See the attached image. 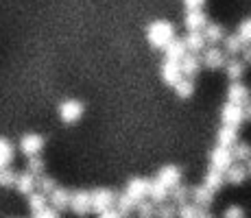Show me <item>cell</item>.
I'll return each instance as SVG.
<instances>
[{"label": "cell", "mask_w": 251, "mask_h": 218, "mask_svg": "<svg viewBox=\"0 0 251 218\" xmlns=\"http://www.w3.org/2000/svg\"><path fill=\"white\" fill-rule=\"evenodd\" d=\"M199 61L205 68H210V70H216V68H223L225 66L227 57H225V52L221 50L219 46H207V48H203V52H201Z\"/></svg>", "instance_id": "5b68a950"}, {"label": "cell", "mask_w": 251, "mask_h": 218, "mask_svg": "<svg viewBox=\"0 0 251 218\" xmlns=\"http://www.w3.org/2000/svg\"><path fill=\"white\" fill-rule=\"evenodd\" d=\"M240 57H243V64L247 66V64H251V44H247V46H243V50H240Z\"/></svg>", "instance_id": "b9f144b4"}, {"label": "cell", "mask_w": 251, "mask_h": 218, "mask_svg": "<svg viewBox=\"0 0 251 218\" xmlns=\"http://www.w3.org/2000/svg\"><path fill=\"white\" fill-rule=\"evenodd\" d=\"M225 181L231 183V186H240V183H245V179L249 177L247 174V168L243 166V164H231L227 170L223 172Z\"/></svg>", "instance_id": "ffe728a7"}, {"label": "cell", "mask_w": 251, "mask_h": 218, "mask_svg": "<svg viewBox=\"0 0 251 218\" xmlns=\"http://www.w3.org/2000/svg\"><path fill=\"white\" fill-rule=\"evenodd\" d=\"M221 120H223L225 127H234V129H238L247 118H245V109L240 107V105L225 103L223 107H221Z\"/></svg>", "instance_id": "3957f363"}, {"label": "cell", "mask_w": 251, "mask_h": 218, "mask_svg": "<svg viewBox=\"0 0 251 218\" xmlns=\"http://www.w3.org/2000/svg\"><path fill=\"white\" fill-rule=\"evenodd\" d=\"M16 190L22 192V194H31L35 192V177L28 172H22L16 177Z\"/></svg>", "instance_id": "484cf974"}, {"label": "cell", "mask_w": 251, "mask_h": 218, "mask_svg": "<svg viewBox=\"0 0 251 218\" xmlns=\"http://www.w3.org/2000/svg\"><path fill=\"white\" fill-rule=\"evenodd\" d=\"M203 2L205 0H183L186 9H203Z\"/></svg>", "instance_id": "7bdbcfd3"}, {"label": "cell", "mask_w": 251, "mask_h": 218, "mask_svg": "<svg viewBox=\"0 0 251 218\" xmlns=\"http://www.w3.org/2000/svg\"><path fill=\"white\" fill-rule=\"evenodd\" d=\"M245 118H247V120H251V100H249V103L247 105H245Z\"/></svg>", "instance_id": "f6af8a7d"}, {"label": "cell", "mask_w": 251, "mask_h": 218, "mask_svg": "<svg viewBox=\"0 0 251 218\" xmlns=\"http://www.w3.org/2000/svg\"><path fill=\"white\" fill-rule=\"evenodd\" d=\"M231 164H234V159H231L229 148H223V146H214V148H212V153H210V168H214V170H219V172H225Z\"/></svg>", "instance_id": "ba28073f"}, {"label": "cell", "mask_w": 251, "mask_h": 218, "mask_svg": "<svg viewBox=\"0 0 251 218\" xmlns=\"http://www.w3.org/2000/svg\"><path fill=\"white\" fill-rule=\"evenodd\" d=\"M149 186H151V179H147V177H133V179H129L125 194L131 198L133 203H140V201H144V198H147Z\"/></svg>", "instance_id": "277c9868"}, {"label": "cell", "mask_w": 251, "mask_h": 218, "mask_svg": "<svg viewBox=\"0 0 251 218\" xmlns=\"http://www.w3.org/2000/svg\"><path fill=\"white\" fill-rule=\"evenodd\" d=\"M173 87H175V94L179 96V98H190V96L195 94V81L192 79H183L181 76Z\"/></svg>", "instance_id": "f546056e"}, {"label": "cell", "mask_w": 251, "mask_h": 218, "mask_svg": "<svg viewBox=\"0 0 251 218\" xmlns=\"http://www.w3.org/2000/svg\"><path fill=\"white\" fill-rule=\"evenodd\" d=\"M164 55H166V61H177V64H179V61L183 59V55H186V46H183L181 40L175 37V40L164 48Z\"/></svg>", "instance_id": "603a6c76"}, {"label": "cell", "mask_w": 251, "mask_h": 218, "mask_svg": "<svg viewBox=\"0 0 251 218\" xmlns=\"http://www.w3.org/2000/svg\"><path fill=\"white\" fill-rule=\"evenodd\" d=\"M160 72H162V81L166 85H175L177 81L181 79V70H179V64H177V61H166L164 59Z\"/></svg>", "instance_id": "e0dca14e"}, {"label": "cell", "mask_w": 251, "mask_h": 218, "mask_svg": "<svg viewBox=\"0 0 251 218\" xmlns=\"http://www.w3.org/2000/svg\"><path fill=\"white\" fill-rule=\"evenodd\" d=\"M179 70H181V76L183 79H195L201 70V61H199V55H190L186 52L183 59L179 61Z\"/></svg>", "instance_id": "4fadbf2b"}, {"label": "cell", "mask_w": 251, "mask_h": 218, "mask_svg": "<svg viewBox=\"0 0 251 218\" xmlns=\"http://www.w3.org/2000/svg\"><path fill=\"white\" fill-rule=\"evenodd\" d=\"M203 214V210L195 205V203H181L177 205V218H199Z\"/></svg>", "instance_id": "1f68e13d"}, {"label": "cell", "mask_w": 251, "mask_h": 218, "mask_svg": "<svg viewBox=\"0 0 251 218\" xmlns=\"http://www.w3.org/2000/svg\"><path fill=\"white\" fill-rule=\"evenodd\" d=\"M240 50H243V44L236 35H225L223 40V52L225 57H231V59H236V57L240 55Z\"/></svg>", "instance_id": "4316f807"}, {"label": "cell", "mask_w": 251, "mask_h": 218, "mask_svg": "<svg viewBox=\"0 0 251 218\" xmlns=\"http://www.w3.org/2000/svg\"><path fill=\"white\" fill-rule=\"evenodd\" d=\"M35 188L42 192V194H50L52 190L57 188V183H55V179H50V177H46V174H42V177H37L35 179Z\"/></svg>", "instance_id": "d590c367"}, {"label": "cell", "mask_w": 251, "mask_h": 218, "mask_svg": "<svg viewBox=\"0 0 251 218\" xmlns=\"http://www.w3.org/2000/svg\"><path fill=\"white\" fill-rule=\"evenodd\" d=\"M48 203H50V207L55 212L59 210H68V203H70V192L66 190V188H59L57 186L55 190L48 194Z\"/></svg>", "instance_id": "9a60e30c"}, {"label": "cell", "mask_w": 251, "mask_h": 218, "mask_svg": "<svg viewBox=\"0 0 251 218\" xmlns=\"http://www.w3.org/2000/svg\"><path fill=\"white\" fill-rule=\"evenodd\" d=\"M168 194H171V198H173V203H175V205H181V203H188V196H190V188H186V186H181V183H177L175 188H171V190H168Z\"/></svg>", "instance_id": "4dcf8cb0"}, {"label": "cell", "mask_w": 251, "mask_h": 218, "mask_svg": "<svg viewBox=\"0 0 251 218\" xmlns=\"http://www.w3.org/2000/svg\"><path fill=\"white\" fill-rule=\"evenodd\" d=\"M229 153H231V159H236L238 164L249 162V159H251V144L240 142V140H238V142L229 148Z\"/></svg>", "instance_id": "d4e9b609"}, {"label": "cell", "mask_w": 251, "mask_h": 218, "mask_svg": "<svg viewBox=\"0 0 251 218\" xmlns=\"http://www.w3.org/2000/svg\"><path fill=\"white\" fill-rule=\"evenodd\" d=\"M48 207V196L42 194V192H31L28 194V210L33 212V216L40 214L42 210H46Z\"/></svg>", "instance_id": "83f0119b"}, {"label": "cell", "mask_w": 251, "mask_h": 218, "mask_svg": "<svg viewBox=\"0 0 251 218\" xmlns=\"http://www.w3.org/2000/svg\"><path fill=\"white\" fill-rule=\"evenodd\" d=\"M147 40L153 48H166L168 44L175 40V26L166 20H155L149 24L147 28Z\"/></svg>", "instance_id": "6da1fadb"}, {"label": "cell", "mask_w": 251, "mask_h": 218, "mask_svg": "<svg viewBox=\"0 0 251 218\" xmlns=\"http://www.w3.org/2000/svg\"><path fill=\"white\" fill-rule=\"evenodd\" d=\"M183 24H186L188 33H197V31H203V26L207 24V16L203 9H188L186 18H183Z\"/></svg>", "instance_id": "8fae6325"}, {"label": "cell", "mask_w": 251, "mask_h": 218, "mask_svg": "<svg viewBox=\"0 0 251 218\" xmlns=\"http://www.w3.org/2000/svg\"><path fill=\"white\" fill-rule=\"evenodd\" d=\"M199 218H212V216H210V214H205V212H203V214H201Z\"/></svg>", "instance_id": "7dc6e473"}, {"label": "cell", "mask_w": 251, "mask_h": 218, "mask_svg": "<svg viewBox=\"0 0 251 218\" xmlns=\"http://www.w3.org/2000/svg\"><path fill=\"white\" fill-rule=\"evenodd\" d=\"M155 218H177V205L175 203H160V205H155Z\"/></svg>", "instance_id": "8d00e7d4"}, {"label": "cell", "mask_w": 251, "mask_h": 218, "mask_svg": "<svg viewBox=\"0 0 251 218\" xmlns=\"http://www.w3.org/2000/svg\"><path fill=\"white\" fill-rule=\"evenodd\" d=\"M116 192L109 190V188H96V190L90 192V207L92 212L96 214H103L107 210H114V203H116Z\"/></svg>", "instance_id": "7a4b0ae2"}, {"label": "cell", "mask_w": 251, "mask_h": 218, "mask_svg": "<svg viewBox=\"0 0 251 218\" xmlns=\"http://www.w3.org/2000/svg\"><path fill=\"white\" fill-rule=\"evenodd\" d=\"M81 116H83V105H81L79 100L70 98L59 105V118L64 120L66 124H75L76 120H81Z\"/></svg>", "instance_id": "52a82bcc"}, {"label": "cell", "mask_w": 251, "mask_h": 218, "mask_svg": "<svg viewBox=\"0 0 251 218\" xmlns=\"http://www.w3.org/2000/svg\"><path fill=\"white\" fill-rule=\"evenodd\" d=\"M33 218H59V212H55L52 207H46V210H42L40 214H35Z\"/></svg>", "instance_id": "60d3db41"}, {"label": "cell", "mask_w": 251, "mask_h": 218, "mask_svg": "<svg viewBox=\"0 0 251 218\" xmlns=\"http://www.w3.org/2000/svg\"><path fill=\"white\" fill-rule=\"evenodd\" d=\"M201 186H205L210 192H219L221 188L225 186V177H223V172L214 170V168H207V172L203 174V183H201Z\"/></svg>", "instance_id": "44dd1931"}, {"label": "cell", "mask_w": 251, "mask_h": 218, "mask_svg": "<svg viewBox=\"0 0 251 218\" xmlns=\"http://www.w3.org/2000/svg\"><path fill=\"white\" fill-rule=\"evenodd\" d=\"M190 196H192V203H195L199 210H207V207L214 203V192H210L205 186H197L190 190Z\"/></svg>", "instance_id": "5bb4252c"}, {"label": "cell", "mask_w": 251, "mask_h": 218, "mask_svg": "<svg viewBox=\"0 0 251 218\" xmlns=\"http://www.w3.org/2000/svg\"><path fill=\"white\" fill-rule=\"evenodd\" d=\"M13 159V146L7 142V140L0 138V168H7Z\"/></svg>", "instance_id": "d6a6232c"}, {"label": "cell", "mask_w": 251, "mask_h": 218, "mask_svg": "<svg viewBox=\"0 0 251 218\" xmlns=\"http://www.w3.org/2000/svg\"><path fill=\"white\" fill-rule=\"evenodd\" d=\"M42 146H44V138L37 135V133H26V135H22V140H20V148L26 157H35V155H40Z\"/></svg>", "instance_id": "7c38bea8"}, {"label": "cell", "mask_w": 251, "mask_h": 218, "mask_svg": "<svg viewBox=\"0 0 251 218\" xmlns=\"http://www.w3.org/2000/svg\"><path fill=\"white\" fill-rule=\"evenodd\" d=\"M136 212H138V218H155V203L144 198V201L136 203Z\"/></svg>", "instance_id": "836d02e7"}, {"label": "cell", "mask_w": 251, "mask_h": 218, "mask_svg": "<svg viewBox=\"0 0 251 218\" xmlns=\"http://www.w3.org/2000/svg\"><path fill=\"white\" fill-rule=\"evenodd\" d=\"M245 168H247V174H249V177H251V159H249V162H247V166H245Z\"/></svg>", "instance_id": "bcb514c9"}, {"label": "cell", "mask_w": 251, "mask_h": 218, "mask_svg": "<svg viewBox=\"0 0 251 218\" xmlns=\"http://www.w3.org/2000/svg\"><path fill=\"white\" fill-rule=\"evenodd\" d=\"M223 68H225V72H227V76L231 79V83H234V81H240V76L245 74V64L238 59H227Z\"/></svg>", "instance_id": "f1b7e54d"}, {"label": "cell", "mask_w": 251, "mask_h": 218, "mask_svg": "<svg viewBox=\"0 0 251 218\" xmlns=\"http://www.w3.org/2000/svg\"><path fill=\"white\" fill-rule=\"evenodd\" d=\"M223 218H245V210L240 205H229L227 210H225Z\"/></svg>", "instance_id": "ab89813d"}, {"label": "cell", "mask_w": 251, "mask_h": 218, "mask_svg": "<svg viewBox=\"0 0 251 218\" xmlns=\"http://www.w3.org/2000/svg\"><path fill=\"white\" fill-rule=\"evenodd\" d=\"M181 42H183V46H186V52H190V55H199V52H203V48H205V40H203V33L201 31L188 33Z\"/></svg>", "instance_id": "ac0fdd59"}, {"label": "cell", "mask_w": 251, "mask_h": 218, "mask_svg": "<svg viewBox=\"0 0 251 218\" xmlns=\"http://www.w3.org/2000/svg\"><path fill=\"white\" fill-rule=\"evenodd\" d=\"M155 179L162 183V186H166L168 190H171V188H175L177 183H181V168L175 166V164H166V166L160 168V172H157Z\"/></svg>", "instance_id": "9c48e42d"}, {"label": "cell", "mask_w": 251, "mask_h": 218, "mask_svg": "<svg viewBox=\"0 0 251 218\" xmlns=\"http://www.w3.org/2000/svg\"><path fill=\"white\" fill-rule=\"evenodd\" d=\"M236 37L240 40V44L243 46H247V44H251V18L249 20H243L238 24V31H236Z\"/></svg>", "instance_id": "74e56055"}, {"label": "cell", "mask_w": 251, "mask_h": 218, "mask_svg": "<svg viewBox=\"0 0 251 218\" xmlns=\"http://www.w3.org/2000/svg\"><path fill=\"white\" fill-rule=\"evenodd\" d=\"M238 142V129L234 127H221L219 133H216V146H223V148H231L234 144Z\"/></svg>", "instance_id": "d6986e66"}, {"label": "cell", "mask_w": 251, "mask_h": 218, "mask_svg": "<svg viewBox=\"0 0 251 218\" xmlns=\"http://www.w3.org/2000/svg\"><path fill=\"white\" fill-rule=\"evenodd\" d=\"M201 33H203L205 44H210V46H216L219 42L225 40V28L221 26V24H216V22H207Z\"/></svg>", "instance_id": "2e32d148"}, {"label": "cell", "mask_w": 251, "mask_h": 218, "mask_svg": "<svg viewBox=\"0 0 251 218\" xmlns=\"http://www.w3.org/2000/svg\"><path fill=\"white\" fill-rule=\"evenodd\" d=\"M68 210L76 216H85L92 212L90 207V192L85 190H76V192H70V203H68Z\"/></svg>", "instance_id": "8992f818"}, {"label": "cell", "mask_w": 251, "mask_h": 218, "mask_svg": "<svg viewBox=\"0 0 251 218\" xmlns=\"http://www.w3.org/2000/svg\"><path fill=\"white\" fill-rule=\"evenodd\" d=\"M16 177H18V172H13L11 168H0V186H4V188L16 186Z\"/></svg>", "instance_id": "f35d334b"}, {"label": "cell", "mask_w": 251, "mask_h": 218, "mask_svg": "<svg viewBox=\"0 0 251 218\" xmlns=\"http://www.w3.org/2000/svg\"><path fill=\"white\" fill-rule=\"evenodd\" d=\"M44 159H42V157H37V155H35V157H28V164H26V172L28 174H33V177H42V174H44Z\"/></svg>", "instance_id": "e575fe53"}, {"label": "cell", "mask_w": 251, "mask_h": 218, "mask_svg": "<svg viewBox=\"0 0 251 218\" xmlns=\"http://www.w3.org/2000/svg\"><path fill=\"white\" fill-rule=\"evenodd\" d=\"M99 218H123V216L116 210H107V212H103V214H99Z\"/></svg>", "instance_id": "ee69618b"}, {"label": "cell", "mask_w": 251, "mask_h": 218, "mask_svg": "<svg viewBox=\"0 0 251 218\" xmlns=\"http://www.w3.org/2000/svg\"><path fill=\"white\" fill-rule=\"evenodd\" d=\"M147 198H149L151 203H155V205H160V203H166V198H168V188L162 186L157 179H151V186H149Z\"/></svg>", "instance_id": "7402d4cb"}, {"label": "cell", "mask_w": 251, "mask_h": 218, "mask_svg": "<svg viewBox=\"0 0 251 218\" xmlns=\"http://www.w3.org/2000/svg\"><path fill=\"white\" fill-rule=\"evenodd\" d=\"M114 210L118 212V214L123 216V218H127L129 214H133V212H136V203H133L131 198H129V196L123 192V194H118V196H116Z\"/></svg>", "instance_id": "cb8c5ba5"}, {"label": "cell", "mask_w": 251, "mask_h": 218, "mask_svg": "<svg viewBox=\"0 0 251 218\" xmlns=\"http://www.w3.org/2000/svg\"><path fill=\"white\" fill-rule=\"evenodd\" d=\"M249 100H251L249 87L243 85L240 81H234V83L227 87V103H234V105H240V107H245Z\"/></svg>", "instance_id": "30bf717a"}]
</instances>
